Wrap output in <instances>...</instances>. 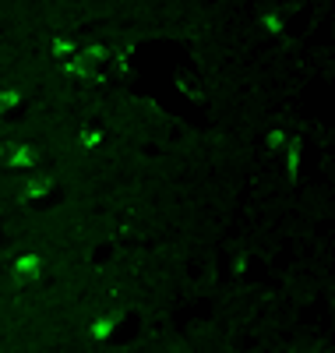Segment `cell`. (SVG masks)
<instances>
[{
  "instance_id": "cell-1",
  "label": "cell",
  "mask_w": 335,
  "mask_h": 353,
  "mask_svg": "<svg viewBox=\"0 0 335 353\" xmlns=\"http://www.w3.org/2000/svg\"><path fill=\"white\" fill-rule=\"evenodd\" d=\"M78 46H81V43H78L74 36H53V39H50V61H53V64L71 61V57L78 53Z\"/></svg>"
}]
</instances>
